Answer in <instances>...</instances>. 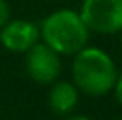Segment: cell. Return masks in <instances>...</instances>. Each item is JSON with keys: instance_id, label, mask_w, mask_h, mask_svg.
Returning <instances> with one entry per match:
<instances>
[{"instance_id": "ba28073f", "label": "cell", "mask_w": 122, "mask_h": 120, "mask_svg": "<svg viewBox=\"0 0 122 120\" xmlns=\"http://www.w3.org/2000/svg\"><path fill=\"white\" fill-rule=\"evenodd\" d=\"M113 88H115V96L119 99V102L122 104V74L117 76V81H115V85H113Z\"/></svg>"}, {"instance_id": "5b68a950", "label": "cell", "mask_w": 122, "mask_h": 120, "mask_svg": "<svg viewBox=\"0 0 122 120\" xmlns=\"http://www.w3.org/2000/svg\"><path fill=\"white\" fill-rule=\"evenodd\" d=\"M39 28L27 19H12L0 28V43L11 51H27L39 39Z\"/></svg>"}, {"instance_id": "30bf717a", "label": "cell", "mask_w": 122, "mask_h": 120, "mask_svg": "<svg viewBox=\"0 0 122 120\" xmlns=\"http://www.w3.org/2000/svg\"><path fill=\"white\" fill-rule=\"evenodd\" d=\"M117 120H122V118H117Z\"/></svg>"}, {"instance_id": "52a82bcc", "label": "cell", "mask_w": 122, "mask_h": 120, "mask_svg": "<svg viewBox=\"0 0 122 120\" xmlns=\"http://www.w3.org/2000/svg\"><path fill=\"white\" fill-rule=\"evenodd\" d=\"M9 21V5L5 0H0V28Z\"/></svg>"}, {"instance_id": "277c9868", "label": "cell", "mask_w": 122, "mask_h": 120, "mask_svg": "<svg viewBox=\"0 0 122 120\" xmlns=\"http://www.w3.org/2000/svg\"><path fill=\"white\" fill-rule=\"evenodd\" d=\"M25 65H27L28 76L41 85L53 83L60 74V57L44 43H36L32 48L27 49Z\"/></svg>"}, {"instance_id": "8992f818", "label": "cell", "mask_w": 122, "mask_h": 120, "mask_svg": "<svg viewBox=\"0 0 122 120\" xmlns=\"http://www.w3.org/2000/svg\"><path fill=\"white\" fill-rule=\"evenodd\" d=\"M78 104V88L69 81H57L50 90V108L55 115H67Z\"/></svg>"}, {"instance_id": "3957f363", "label": "cell", "mask_w": 122, "mask_h": 120, "mask_svg": "<svg viewBox=\"0 0 122 120\" xmlns=\"http://www.w3.org/2000/svg\"><path fill=\"white\" fill-rule=\"evenodd\" d=\"M89 30L115 34L122 30V0H83L80 11Z\"/></svg>"}, {"instance_id": "6da1fadb", "label": "cell", "mask_w": 122, "mask_h": 120, "mask_svg": "<svg viewBox=\"0 0 122 120\" xmlns=\"http://www.w3.org/2000/svg\"><path fill=\"white\" fill-rule=\"evenodd\" d=\"M117 67L110 55L99 48H81L74 53L73 78L76 88L89 96H104L117 81Z\"/></svg>"}, {"instance_id": "9c48e42d", "label": "cell", "mask_w": 122, "mask_h": 120, "mask_svg": "<svg viewBox=\"0 0 122 120\" xmlns=\"http://www.w3.org/2000/svg\"><path fill=\"white\" fill-rule=\"evenodd\" d=\"M67 120H90V118L81 117V115H76V117H71V118H67Z\"/></svg>"}, {"instance_id": "7a4b0ae2", "label": "cell", "mask_w": 122, "mask_h": 120, "mask_svg": "<svg viewBox=\"0 0 122 120\" xmlns=\"http://www.w3.org/2000/svg\"><path fill=\"white\" fill-rule=\"evenodd\" d=\"M41 35L44 44H48L58 55H74L87 46L89 28L83 23L80 12L60 9L43 21Z\"/></svg>"}]
</instances>
